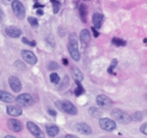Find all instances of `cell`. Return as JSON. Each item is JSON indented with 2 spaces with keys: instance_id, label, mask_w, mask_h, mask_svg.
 Wrapping results in <instances>:
<instances>
[{
  "instance_id": "f1b7e54d",
  "label": "cell",
  "mask_w": 147,
  "mask_h": 138,
  "mask_svg": "<svg viewBox=\"0 0 147 138\" xmlns=\"http://www.w3.org/2000/svg\"><path fill=\"white\" fill-rule=\"evenodd\" d=\"M140 131H141L144 135L147 136V123H145V124H142V125L140 126Z\"/></svg>"
},
{
  "instance_id": "7a4b0ae2",
  "label": "cell",
  "mask_w": 147,
  "mask_h": 138,
  "mask_svg": "<svg viewBox=\"0 0 147 138\" xmlns=\"http://www.w3.org/2000/svg\"><path fill=\"white\" fill-rule=\"evenodd\" d=\"M56 106L62 109L63 112H65L67 114H70V116H76L77 114V108L75 107L72 103L68 100H59V101H56Z\"/></svg>"
},
{
  "instance_id": "d6a6232c",
  "label": "cell",
  "mask_w": 147,
  "mask_h": 138,
  "mask_svg": "<svg viewBox=\"0 0 147 138\" xmlns=\"http://www.w3.org/2000/svg\"><path fill=\"white\" fill-rule=\"evenodd\" d=\"M134 116H136V118H134L135 120H141V119H142V117H141L142 114H141L140 112H138V113H136V114H134Z\"/></svg>"
},
{
  "instance_id": "8fae6325",
  "label": "cell",
  "mask_w": 147,
  "mask_h": 138,
  "mask_svg": "<svg viewBox=\"0 0 147 138\" xmlns=\"http://www.w3.org/2000/svg\"><path fill=\"white\" fill-rule=\"evenodd\" d=\"M5 32L7 36H10L12 38H18L22 36V30L19 27H16V26H7L5 29Z\"/></svg>"
},
{
  "instance_id": "d590c367",
  "label": "cell",
  "mask_w": 147,
  "mask_h": 138,
  "mask_svg": "<svg viewBox=\"0 0 147 138\" xmlns=\"http://www.w3.org/2000/svg\"><path fill=\"white\" fill-rule=\"evenodd\" d=\"M65 138H78V137L74 136V135H67V136H65Z\"/></svg>"
},
{
  "instance_id": "7c38bea8",
  "label": "cell",
  "mask_w": 147,
  "mask_h": 138,
  "mask_svg": "<svg viewBox=\"0 0 147 138\" xmlns=\"http://www.w3.org/2000/svg\"><path fill=\"white\" fill-rule=\"evenodd\" d=\"M7 126L10 130H12L13 132H20L22 128H23V125L19 120H17V119H10V120L7 122Z\"/></svg>"
},
{
  "instance_id": "1f68e13d",
  "label": "cell",
  "mask_w": 147,
  "mask_h": 138,
  "mask_svg": "<svg viewBox=\"0 0 147 138\" xmlns=\"http://www.w3.org/2000/svg\"><path fill=\"white\" fill-rule=\"evenodd\" d=\"M48 112H49V114H50V116H52V117H56V116H57V112L55 111V109H52V108H51V109H49Z\"/></svg>"
},
{
  "instance_id": "9a60e30c",
  "label": "cell",
  "mask_w": 147,
  "mask_h": 138,
  "mask_svg": "<svg viewBox=\"0 0 147 138\" xmlns=\"http://www.w3.org/2000/svg\"><path fill=\"white\" fill-rule=\"evenodd\" d=\"M7 113L12 116V117H18V116H20L23 113V109L22 107L19 106H13V105H10V106H7Z\"/></svg>"
},
{
  "instance_id": "ba28073f",
  "label": "cell",
  "mask_w": 147,
  "mask_h": 138,
  "mask_svg": "<svg viewBox=\"0 0 147 138\" xmlns=\"http://www.w3.org/2000/svg\"><path fill=\"white\" fill-rule=\"evenodd\" d=\"M96 103H97V106L102 107V108H109L113 105V101L110 100V98H108L107 95H103V94H100L96 97Z\"/></svg>"
},
{
  "instance_id": "74e56055",
  "label": "cell",
  "mask_w": 147,
  "mask_h": 138,
  "mask_svg": "<svg viewBox=\"0 0 147 138\" xmlns=\"http://www.w3.org/2000/svg\"><path fill=\"white\" fill-rule=\"evenodd\" d=\"M63 64H65V66L68 64V60L67 58H63Z\"/></svg>"
},
{
  "instance_id": "ffe728a7",
  "label": "cell",
  "mask_w": 147,
  "mask_h": 138,
  "mask_svg": "<svg viewBox=\"0 0 147 138\" xmlns=\"http://www.w3.org/2000/svg\"><path fill=\"white\" fill-rule=\"evenodd\" d=\"M72 76H74V79H75L76 81H78V82H81L82 80H83V74H82V71L77 68V67H72Z\"/></svg>"
},
{
  "instance_id": "ab89813d",
  "label": "cell",
  "mask_w": 147,
  "mask_h": 138,
  "mask_svg": "<svg viewBox=\"0 0 147 138\" xmlns=\"http://www.w3.org/2000/svg\"><path fill=\"white\" fill-rule=\"evenodd\" d=\"M86 1H87V0H86Z\"/></svg>"
},
{
  "instance_id": "8992f818",
  "label": "cell",
  "mask_w": 147,
  "mask_h": 138,
  "mask_svg": "<svg viewBox=\"0 0 147 138\" xmlns=\"http://www.w3.org/2000/svg\"><path fill=\"white\" fill-rule=\"evenodd\" d=\"M16 100H17L18 104H20L22 106H25V107L31 106V105L33 104V98H32V95H31V94H27V93H23V94H20V95H18V97L16 98Z\"/></svg>"
},
{
  "instance_id": "83f0119b",
  "label": "cell",
  "mask_w": 147,
  "mask_h": 138,
  "mask_svg": "<svg viewBox=\"0 0 147 138\" xmlns=\"http://www.w3.org/2000/svg\"><path fill=\"white\" fill-rule=\"evenodd\" d=\"M49 69H50V70H56V69H58V64H57V63H55V62H50V64H49Z\"/></svg>"
},
{
  "instance_id": "484cf974",
  "label": "cell",
  "mask_w": 147,
  "mask_h": 138,
  "mask_svg": "<svg viewBox=\"0 0 147 138\" xmlns=\"http://www.w3.org/2000/svg\"><path fill=\"white\" fill-rule=\"evenodd\" d=\"M29 23H30V25H32V26H38V20L36 19V18H33V17H30L29 19Z\"/></svg>"
},
{
  "instance_id": "8d00e7d4",
  "label": "cell",
  "mask_w": 147,
  "mask_h": 138,
  "mask_svg": "<svg viewBox=\"0 0 147 138\" xmlns=\"http://www.w3.org/2000/svg\"><path fill=\"white\" fill-rule=\"evenodd\" d=\"M37 14H38V16H42V14H43V11H42V10H38V11H37Z\"/></svg>"
},
{
  "instance_id": "e575fe53",
  "label": "cell",
  "mask_w": 147,
  "mask_h": 138,
  "mask_svg": "<svg viewBox=\"0 0 147 138\" xmlns=\"http://www.w3.org/2000/svg\"><path fill=\"white\" fill-rule=\"evenodd\" d=\"M3 19H4V13H3V11L0 10V23L3 22Z\"/></svg>"
},
{
  "instance_id": "277c9868",
  "label": "cell",
  "mask_w": 147,
  "mask_h": 138,
  "mask_svg": "<svg viewBox=\"0 0 147 138\" xmlns=\"http://www.w3.org/2000/svg\"><path fill=\"white\" fill-rule=\"evenodd\" d=\"M98 124H100V127L107 132H112L116 128V123L113 119H109V118H100Z\"/></svg>"
},
{
  "instance_id": "603a6c76",
  "label": "cell",
  "mask_w": 147,
  "mask_h": 138,
  "mask_svg": "<svg viewBox=\"0 0 147 138\" xmlns=\"http://www.w3.org/2000/svg\"><path fill=\"white\" fill-rule=\"evenodd\" d=\"M113 44L116 45V47H125L126 41H123L121 38H113Z\"/></svg>"
},
{
  "instance_id": "3957f363",
  "label": "cell",
  "mask_w": 147,
  "mask_h": 138,
  "mask_svg": "<svg viewBox=\"0 0 147 138\" xmlns=\"http://www.w3.org/2000/svg\"><path fill=\"white\" fill-rule=\"evenodd\" d=\"M110 114H112V117L115 119V120H117L119 123H121V124H128V123L132 120L131 116L128 114L127 112H125V111H122V109H120V108L113 109Z\"/></svg>"
},
{
  "instance_id": "ac0fdd59",
  "label": "cell",
  "mask_w": 147,
  "mask_h": 138,
  "mask_svg": "<svg viewBox=\"0 0 147 138\" xmlns=\"http://www.w3.org/2000/svg\"><path fill=\"white\" fill-rule=\"evenodd\" d=\"M78 12H80V17L81 20L83 23H87V13H88V7L86 4H81L78 7Z\"/></svg>"
},
{
  "instance_id": "30bf717a",
  "label": "cell",
  "mask_w": 147,
  "mask_h": 138,
  "mask_svg": "<svg viewBox=\"0 0 147 138\" xmlns=\"http://www.w3.org/2000/svg\"><path fill=\"white\" fill-rule=\"evenodd\" d=\"M8 84H10V87L12 88V90L16 92V93L22 90V82L17 76H10V79H8Z\"/></svg>"
},
{
  "instance_id": "4316f807",
  "label": "cell",
  "mask_w": 147,
  "mask_h": 138,
  "mask_svg": "<svg viewBox=\"0 0 147 138\" xmlns=\"http://www.w3.org/2000/svg\"><path fill=\"white\" fill-rule=\"evenodd\" d=\"M22 41H23L25 44L31 45V47H34V45H36V42H34V41H30V39H27V38H25V37H23Z\"/></svg>"
},
{
  "instance_id": "d4e9b609",
  "label": "cell",
  "mask_w": 147,
  "mask_h": 138,
  "mask_svg": "<svg viewBox=\"0 0 147 138\" xmlns=\"http://www.w3.org/2000/svg\"><path fill=\"white\" fill-rule=\"evenodd\" d=\"M90 113H91V116H93V117H100L101 116V111H98V109L95 108V107L90 108Z\"/></svg>"
},
{
  "instance_id": "9c48e42d",
  "label": "cell",
  "mask_w": 147,
  "mask_h": 138,
  "mask_svg": "<svg viewBox=\"0 0 147 138\" xmlns=\"http://www.w3.org/2000/svg\"><path fill=\"white\" fill-rule=\"evenodd\" d=\"M22 57L26 63H29V64H36L37 61H38L37 60V56L30 50H22Z\"/></svg>"
},
{
  "instance_id": "52a82bcc",
  "label": "cell",
  "mask_w": 147,
  "mask_h": 138,
  "mask_svg": "<svg viewBox=\"0 0 147 138\" xmlns=\"http://www.w3.org/2000/svg\"><path fill=\"white\" fill-rule=\"evenodd\" d=\"M26 126H27V130H29L36 138H45L43 131L40 130V127L37 125V124H34V123H32V122H27Z\"/></svg>"
},
{
  "instance_id": "44dd1931",
  "label": "cell",
  "mask_w": 147,
  "mask_h": 138,
  "mask_svg": "<svg viewBox=\"0 0 147 138\" xmlns=\"http://www.w3.org/2000/svg\"><path fill=\"white\" fill-rule=\"evenodd\" d=\"M50 81L52 82L53 85H58L59 82H61L59 75L57 74V73H52V74H50Z\"/></svg>"
},
{
  "instance_id": "2e32d148",
  "label": "cell",
  "mask_w": 147,
  "mask_h": 138,
  "mask_svg": "<svg viewBox=\"0 0 147 138\" xmlns=\"http://www.w3.org/2000/svg\"><path fill=\"white\" fill-rule=\"evenodd\" d=\"M80 41L82 42V44H83L84 47L90 42V31L88 29H83L81 31V33H80Z\"/></svg>"
},
{
  "instance_id": "7402d4cb",
  "label": "cell",
  "mask_w": 147,
  "mask_h": 138,
  "mask_svg": "<svg viewBox=\"0 0 147 138\" xmlns=\"http://www.w3.org/2000/svg\"><path fill=\"white\" fill-rule=\"evenodd\" d=\"M76 84H77V87H76V89H75V95H76V97H80L81 94L84 93V89H83V87L81 86V84H80L78 81H76Z\"/></svg>"
},
{
  "instance_id": "5bb4252c",
  "label": "cell",
  "mask_w": 147,
  "mask_h": 138,
  "mask_svg": "<svg viewBox=\"0 0 147 138\" xmlns=\"http://www.w3.org/2000/svg\"><path fill=\"white\" fill-rule=\"evenodd\" d=\"M76 128H77V131L80 133H82V135H90L91 132H93L91 127L86 123H78L76 125Z\"/></svg>"
},
{
  "instance_id": "4dcf8cb0",
  "label": "cell",
  "mask_w": 147,
  "mask_h": 138,
  "mask_svg": "<svg viewBox=\"0 0 147 138\" xmlns=\"http://www.w3.org/2000/svg\"><path fill=\"white\" fill-rule=\"evenodd\" d=\"M117 64V61L116 60H114L113 61V63H112V66H110V68H109V73H113V69H114V67Z\"/></svg>"
},
{
  "instance_id": "4fadbf2b",
  "label": "cell",
  "mask_w": 147,
  "mask_h": 138,
  "mask_svg": "<svg viewBox=\"0 0 147 138\" xmlns=\"http://www.w3.org/2000/svg\"><path fill=\"white\" fill-rule=\"evenodd\" d=\"M102 22H103V14L100 13V12H96L93 14V25L96 30L101 29L102 26Z\"/></svg>"
},
{
  "instance_id": "836d02e7",
  "label": "cell",
  "mask_w": 147,
  "mask_h": 138,
  "mask_svg": "<svg viewBox=\"0 0 147 138\" xmlns=\"http://www.w3.org/2000/svg\"><path fill=\"white\" fill-rule=\"evenodd\" d=\"M91 31H93V33H94V36H95V37H97V36L100 35V33H98V31L95 29V27H93V29H91Z\"/></svg>"
},
{
  "instance_id": "5b68a950",
  "label": "cell",
  "mask_w": 147,
  "mask_h": 138,
  "mask_svg": "<svg viewBox=\"0 0 147 138\" xmlns=\"http://www.w3.org/2000/svg\"><path fill=\"white\" fill-rule=\"evenodd\" d=\"M12 11L14 12L16 17L19 18V19H23L25 17V7L19 0H13L12 1Z\"/></svg>"
},
{
  "instance_id": "6da1fadb",
  "label": "cell",
  "mask_w": 147,
  "mask_h": 138,
  "mask_svg": "<svg viewBox=\"0 0 147 138\" xmlns=\"http://www.w3.org/2000/svg\"><path fill=\"white\" fill-rule=\"evenodd\" d=\"M68 49L69 54L74 61H80L81 58V54L78 50V38L76 33H70L69 35V44H68Z\"/></svg>"
},
{
  "instance_id": "cb8c5ba5",
  "label": "cell",
  "mask_w": 147,
  "mask_h": 138,
  "mask_svg": "<svg viewBox=\"0 0 147 138\" xmlns=\"http://www.w3.org/2000/svg\"><path fill=\"white\" fill-rule=\"evenodd\" d=\"M51 1H52V5H53V12L57 13L59 11V7H61L59 1H57V0H51Z\"/></svg>"
},
{
  "instance_id": "f35d334b",
  "label": "cell",
  "mask_w": 147,
  "mask_h": 138,
  "mask_svg": "<svg viewBox=\"0 0 147 138\" xmlns=\"http://www.w3.org/2000/svg\"><path fill=\"white\" fill-rule=\"evenodd\" d=\"M4 138H16V137H13V136H5Z\"/></svg>"
},
{
  "instance_id": "e0dca14e",
  "label": "cell",
  "mask_w": 147,
  "mask_h": 138,
  "mask_svg": "<svg viewBox=\"0 0 147 138\" xmlns=\"http://www.w3.org/2000/svg\"><path fill=\"white\" fill-rule=\"evenodd\" d=\"M13 100H14V97L12 94H10V93H7V92H5V90L0 89V101L10 104V103H12Z\"/></svg>"
},
{
  "instance_id": "f546056e",
  "label": "cell",
  "mask_w": 147,
  "mask_h": 138,
  "mask_svg": "<svg viewBox=\"0 0 147 138\" xmlns=\"http://www.w3.org/2000/svg\"><path fill=\"white\" fill-rule=\"evenodd\" d=\"M68 84H69V77H68V76H65V77H64V82H63V85L61 86V87H62L61 89H64V88L67 87V85H68Z\"/></svg>"
},
{
  "instance_id": "d6986e66",
  "label": "cell",
  "mask_w": 147,
  "mask_h": 138,
  "mask_svg": "<svg viewBox=\"0 0 147 138\" xmlns=\"http://www.w3.org/2000/svg\"><path fill=\"white\" fill-rule=\"evenodd\" d=\"M58 132H59V127L58 126H56V125H47V133L50 137L57 136Z\"/></svg>"
}]
</instances>
